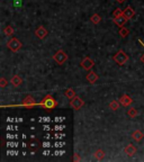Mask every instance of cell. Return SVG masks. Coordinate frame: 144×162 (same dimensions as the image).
Returning a JSON list of instances; mask_svg holds the SVG:
<instances>
[{"instance_id":"cell-1","label":"cell","mask_w":144,"mask_h":162,"mask_svg":"<svg viewBox=\"0 0 144 162\" xmlns=\"http://www.w3.org/2000/svg\"><path fill=\"white\" fill-rule=\"evenodd\" d=\"M58 105H59L58 100L54 99L52 95H47V96H45L41 103H35V106L42 107L43 109H46V111H52V109H54Z\"/></svg>"},{"instance_id":"cell-2","label":"cell","mask_w":144,"mask_h":162,"mask_svg":"<svg viewBox=\"0 0 144 162\" xmlns=\"http://www.w3.org/2000/svg\"><path fill=\"white\" fill-rule=\"evenodd\" d=\"M113 60H114L118 65H124V64L128 61V55H127L124 51L121 50V51H118L114 56H113Z\"/></svg>"},{"instance_id":"cell-3","label":"cell","mask_w":144,"mask_h":162,"mask_svg":"<svg viewBox=\"0 0 144 162\" xmlns=\"http://www.w3.org/2000/svg\"><path fill=\"white\" fill-rule=\"evenodd\" d=\"M53 60H54L59 65H62L63 63L67 62L68 54L64 51H62V50H59V51L56 52L55 54L53 55Z\"/></svg>"},{"instance_id":"cell-4","label":"cell","mask_w":144,"mask_h":162,"mask_svg":"<svg viewBox=\"0 0 144 162\" xmlns=\"http://www.w3.org/2000/svg\"><path fill=\"white\" fill-rule=\"evenodd\" d=\"M7 46L8 48L12 52H18L20 48H22V42L18 40V38H16V37H12L9 42L7 43Z\"/></svg>"},{"instance_id":"cell-5","label":"cell","mask_w":144,"mask_h":162,"mask_svg":"<svg viewBox=\"0 0 144 162\" xmlns=\"http://www.w3.org/2000/svg\"><path fill=\"white\" fill-rule=\"evenodd\" d=\"M85 106V101L80 98V97L76 96L73 99L70 100V107L74 111H79V109H81L82 107Z\"/></svg>"},{"instance_id":"cell-6","label":"cell","mask_w":144,"mask_h":162,"mask_svg":"<svg viewBox=\"0 0 144 162\" xmlns=\"http://www.w3.org/2000/svg\"><path fill=\"white\" fill-rule=\"evenodd\" d=\"M19 107H26V108H28V109H30V108H33V107H35V100H34V98L32 96H26L25 98H24V100H23V103L20 104V105H18Z\"/></svg>"},{"instance_id":"cell-7","label":"cell","mask_w":144,"mask_h":162,"mask_svg":"<svg viewBox=\"0 0 144 162\" xmlns=\"http://www.w3.org/2000/svg\"><path fill=\"white\" fill-rule=\"evenodd\" d=\"M134 100L131 98V96L129 95H127V93H124L121 98H119V103H121V105L124 107H128L131 106L132 104H133Z\"/></svg>"},{"instance_id":"cell-8","label":"cell","mask_w":144,"mask_h":162,"mask_svg":"<svg viewBox=\"0 0 144 162\" xmlns=\"http://www.w3.org/2000/svg\"><path fill=\"white\" fill-rule=\"evenodd\" d=\"M80 65H81L85 70H90V69L95 65V62H93V60H91L90 58L86 56L85 59L82 60V62L80 63Z\"/></svg>"},{"instance_id":"cell-9","label":"cell","mask_w":144,"mask_h":162,"mask_svg":"<svg viewBox=\"0 0 144 162\" xmlns=\"http://www.w3.org/2000/svg\"><path fill=\"white\" fill-rule=\"evenodd\" d=\"M35 35H36V37H38L40 40H44L45 37L48 35V32L44 26H40V27L35 30Z\"/></svg>"},{"instance_id":"cell-10","label":"cell","mask_w":144,"mask_h":162,"mask_svg":"<svg viewBox=\"0 0 144 162\" xmlns=\"http://www.w3.org/2000/svg\"><path fill=\"white\" fill-rule=\"evenodd\" d=\"M125 153L126 155L128 157V158H132V157H134V155L136 154V152H137V149L135 145H133V144H128L127 146L125 147Z\"/></svg>"},{"instance_id":"cell-11","label":"cell","mask_w":144,"mask_h":162,"mask_svg":"<svg viewBox=\"0 0 144 162\" xmlns=\"http://www.w3.org/2000/svg\"><path fill=\"white\" fill-rule=\"evenodd\" d=\"M134 15H135V10H134V9L131 7V6H127V7H126L124 10H123V16H124V17H126L127 19H131Z\"/></svg>"},{"instance_id":"cell-12","label":"cell","mask_w":144,"mask_h":162,"mask_svg":"<svg viewBox=\"0 0 144 162\" xmlns=\"http://www.w3.org/2000/svg\"><path fill=\"white\" fill-rule=\"evenodd\" d=\"M128 19L126 18V17H124V16H118V17H116V18L113 19V22H114L115 25H117L119 26V27H123V26L125 25L126 22H127Z\"/></svg>"},{"instance_id":"cell-13","label":"cell","mask_w":144,"mask_h":162,"mask_svg":"<svg viewBox=\"0 0 144 162\" xmlns=\"http://www.w3.org/2000/svg\"><path fill=\"white\" fill-rule=\"evenodd\" d=\"M86 80L88 81L89 83H95V82L98 80V76H97L96 72L90 71V72L87 73V76H86Z\"/></svg>"},{"instance_id":"cell-14","label":"cell","mask_w":144,"mask_h":162,"mask_svg":"<svg viewBox=\"0 0 144 162\" xmlns=\"http://www.w3.org/2000/svg\"><path fill=\"white\" fill-rule=\"evenodd\" d=\"M143 137H144V134L141 131H139V129H136V131H134L132 133V139L135 142H141V141L143 140Z\"/></svg>"},{"instance_id":"cell-15","label":"cell","mask_w":144,"mask_h":162,"mask_svg":"<svg viewBox=\"0 0 144 162\" xmlns=\"http://www.w3.org/2000/svg\"><path fill=\"white\" fill-rule=\"evenodd\" d=\"M10 82H11V85L14 86V87H19V86H22V83H23V79L19 77V76L15 74V76H12Z\"/></svg>"},{"instance_id":"cell-16","label":"cell","mask_w":144,"mask_h":162,"mask_svg":"<svg viewBox=\"0 0 144 162\" xmlns=\"http://www.w3.org/2000/svg\"><path fill=\"white\" fill-rule=\"evenodd\" d=\"M64 96L71 100V99H73V98L77 96V95H76V91H74L72 88H68V89H65V90H64Z\"/></svg>"},{"instance_id":"cell-17","label":"cell","mask_w":144,"mask_h":162,"mask_svg":"<svg viewBox=\"0 0 144 162\" xmlns=\"http://www.w3.org/2000/svg\"><path fill=\"white\" fill-rule=\"evenodd\" d=\"M95 159L96 160H98V161H101V160H104L105 159V152L103 151V150H97L96 152H95Z\"/></svg>"},{"instance_id":"cell-18","label":"cell","mask_w":144,"mask_h":162,"mask_svg":"<svg viewBox=\"0 0 144 162\" xmlns=\"http://www.w3.org/2000/svg\"><path fill=\"white\" fill-rule=\"evenodd\" d=\"M119 106H121L119 100L118 101H117V100H113V101H111V104H109V108L114 111H116L117 109H119Z\"/></svg>"},{"instance_id":"cell-19","label":"cell","mask_w":144,"mask_h":162,"mask_svg":"<svg viewBox=\"0 0 144 162\" xmlns=\"http://www.w3.org/2000/svg\"><path fill=\"white\" fill-rule=\"evenodd\" d=\"M90 20L93 23V24H99L100 22H101V16H99L98 14H93V16H91V18H90Z\"/></svg>"},{"instance_id":"cell-20","label":"cell","mask_w":144,"mask_h":162,"mask_svg":"<svg viewBox=\"0 0 144 162\" xmlns=\"http://www.w3.org/2000/svg\"><path fill=\"white\" fill-rule=\"evenodd\" d=\"M127 115H128L129 117H132V118H135L139 115V111H137V109H135V108H129L128 111H127Z\"/></svg>"},{"instance_id":"cell-21","label":"cell","mask_w":144,"mask_h":162,"mask_svg":"<svg viewBox=\"0 0 144 162\" xmlns=\"http://www.w3.org/2000/svg\"><path fill=\"white\" fill-rule=\"evenodd\" d=\"M129 33H131V32H129L128 28H125L124 26L121 27V30H119V35L122 37H126L127 35H129Z\"/></svg>"},{"instance_id":"cell-22","label":"cell","mask_w":144,"mask_h":162,"mask_svg":"<svg viewBox=\"0 0 144 162\" xmlns=\"http://www.w3.org/2000/svg\"><path fill=\"white\" fill-rule=\"evenodd\" d=\"M4 34L6 36H11V35L14 34V28H12L11 26H7L4 30Z\"/></svg>"},{"instance_id":"cell-23","label":"cell","mask_w":144,"mask_h":162,"mask_svg":"<svg viewBox=\"0 0 144 162\" xmlns=\"http://www.w3.org/2000/svg\"><path fill=\"white\" fill-rule=\"evenodd\" d=\"M122 15H123V10L122 9H119V8H117V9H115L114 12H113V18H116V17L122 16Z\"/></svg>"},{"instance_id":"cell-24","label":"cell","mask_w":144,"mask_h":162,"mask_svg":"<svg viewBox=\"0 0 144 162\" xmlns=\"http://www.w3.org/2000/svg\"><path fill=\"white\" fill-rule=\"evenodd\" d=\"M64 136H65L64 133H54V139H56V140H62Z\"/></svg>"},{"instance_id":"cell-25","label":"cell","mask_w":144,"mask_h":162,"mask_svg":"<svg viewBox=\"0 0 144 162\" xmlns=\"http://www.w3.org/2000/svg\"><path fill=\"white\" fill-rule=\"evenodd\" d=\"M7 85H8L7 79H5V78H1V79H0V87H1V88H5V87H6Z\"/></svg>"},{"instance_id":"cell-26","label":"cell","mask_w":144,"mask_h":162,"mask_svg":"<svg viewBox=\"0 0 144 162\" xmlns=\"http://www.w3.org/2000/svg\"><path fill=\"white\" fill-rule=\"evenodd\" d=\"M64 129H65V126L61 125V124H56V125L54 126V131H55V132H59V131H63Z\"/></svg>"},{"instance_id":"cell-27","label":"cell","mask_w":144,"mask_h":162,"mask_svg":"<svg viewBox=\"0 0 144 162\" xmlns=\"http://www.w3.org/2000/svg\"><path fill=\"white\" fill-rule=\"evenodd\" d=\"M22 5H23V0H14V6L16 8L22 7Z\"/></svg>"},{"instance_id":"cell-28","label":"cell","mask_w":144,"mask_h":162,"mask_svg":"<svg viewBox=\"0 0 144 162\" xmlns=\"http://www.w3.org/2000/svg\"><path fill=\"white\" fill-rule=\"evenodd\" d=\"M64 144H65V143H64L63 141H56L55 143H54V146H55V147H62Z\"/></svg>"},{"instance_id":"cell-29","label":"cell","mask_w":144,"mask_h":162,"mask_svg":"<svg viewBox=\"0 0 144 162\" xmlns=\"http://www.w3.org/2000/svg\"><path fill=\"white\" fill-rule=\"evenodd\" d=\"M65 153V151L64 150H56L55 152H54V155H56V157H60V155H63Z\"/></svg>"},{"instance_id":"cell-30","label":"cell","mask_w":144,"mask_h":162,"mask_svg":"<svg viewBox=\"0 0 144 162\" xmlns=\"http://www.w3.org/2000/svg\"><path fill=\"white\" fill-rule=\"evenodd\" d=\"M64 121H65V118H64V117H61V116H59V117H55V118H54V122H55V123H63Z\"/></svg>"},{"instance_id":"cell-31","label":"cell","mask_w":144,"mask_h":162,"mask_svg":"<svg viewBox=\"0 0 144 162\" xmlns=\"http://www.w3.org/2000/svg\"><path fill=\"white\" fill-rule=\"evenodd\" d=\"M52 145H51V143H50V142H48V141H46V142H44V143H43V147H44V149H48V147H51Z\"/></svg>"},{"instance_id":"cell-32","label":"cell","mask_w":144,"mask_h":162,"mask_svg":"<svg viewBox=\"0 0 144 162\" xmlns=\"http://www.w3.org/2000/svg\"><path fill=\"white\" fill-rule=\"evenodd\" d=\"M7 154L8 155H17V154H18V152H17V151H10V150H8Z\"/></svg>"},{"instance_id":"cell-33","label":"cell","mask_w":144,"mask_h":162,"mask_svg":"<svg viewBox=\"0 0 144 162\" xmlns=\"http://www.w3.org/2000/svg\"><path fill=\"white\" fill-rule=\"evenodd\" d=\"M74 161H81V158L79 157V154L78 153H74V159H73Z\"/></svg>"},{"instance_id":"cell-34","label":"cell","mask_w":144,"mask_h":162,"mask_svg":"<svg viewBox=\"0 0 144 162\" xmlns=\"http://www.w3.org/2000/svg\"><path fill=\"white\" fill-rule=\"evenodd\" d=\"M44 131H46V132H50V131H52V129L51 127H50V125H48V124H45L44 125Z\"/></svg>"},{"instance_id":"cell-35","label":"cell","mask_w":144,"mask_h":162,"mask_svg":"<svg viewBox=\"0 0 144 162\" xmlns=\"http://www.w3.org/2000/svg\"><path fill=\"white\" fill-rule=\"evenodd\" d=\"M139 42H140V43H141V44H142V45H143V48H144V44H143V42H142V40H139ZM141 62H142V63H144V54H143V55H142V56H141Z\"/></svg>"},{"instance_id":"cell-36","label":"cell","mask_w":144,"mask_h":162,"mask_svg":"<svg viewBox=\"0 0 144 162\" xmlns=\"http://www.w3.org/2000/svg\"><path fill=\"white\" fill-rule=\"evenodd\" d=\"M7 139H8V140H12V139H15V135H11V134H9V133H8V134H7Z\"/></svg>"},{"instance_id":"cell-37","label":"cell","mask_w":144,"mask_h":162,"mask_svg":"<svg viewBox=\"0 0 144 162\" xmlns=\"http://www.w3.org/2000/svg\"><path fill=\"white\" fill-rule=\"evenodd\" d=\"M30 146H32V147L37 146V141H36V142H35V141H33V142H30Z\"/></svg>"},{"instance_id":"cell-38","label":"cell","mask_w":144,"mask_h":162,"mask_svg":"<svg viewBox=\"0 0 144 162\" xmlns=\"http://www.w3.org/2000/svg\"><path fill=\"white\" fill-rule=\"evenodd\" d=\"M12 129H15V127H14V126L8 125V127H7V131H8V132H10V131H12Z\"/></svg>"},{"instance_id":"cell-39","label":"cell","mask_w":144,"mask_h":162,"mask_svg":"<svg viewBox=\"0 0 144 162\" xmlns=\"http://www.w3.org/2000/svg\"><path fill=\"white\" fill-rule=\"evenodd\" d=\"M43 155H50V151H48V150H45V151L43 152Z\"/></svg>"},{"instance_id":"cell-40","label":"cell","mask_w":144,"mask_h":162,"mask_svg":"<svg viewBox=\"0 0 144 162\" xmlns=\"http://www.w3.org/2000/svg\"><path fill=\"white\" fill-rule=\"evenodd\" d=\"M14 121H15L14 118H10V117L7 118V122H8V123H12V122H14Z\"/></svg>"},{"instance_id":"cell-41","label":"cell","mask_w":144,"mask_h":162,"mask_svg":"<svg viewBox=\"0 0 144 162\" xmlns=\"http://www.w3.org/2000/svg\"><path fill=\"white\" fill-rule=\"evenodd\" d=\"M45 139H46V140H50V139H51V135H50V134H46V135H45Z\"/></svg>"},{"instance_id":"cell-42","label":"cell","mask_w":144,"mask_h":162,"mask_svg":"<svg viewBox=\"0 0 144 162\" xmlns=\"http://www.w3.org/2000/svg\"><path fill=\"white\" fill-rule=\"evenodd\" d=\"M15 122H17V123H18V122H19V123H22L23 118H17V119H15Z\"/></svg>"},{"instance_id":"cell-43","label":"cell","mask_w":144,"mask_h":162,"mask_svg":"<svg viewBox=\"0 0 144 162\" xmlns=\"http://www.w3.org/2000/svg\"><path fill=\"white\" fill-rule=\"evenodd\" d=\"M124 1H125V0H117L118 4H124Z\"/></svg>"},{"instance_id":"cell-44","label":"cell","mask_w":144,"mask_h":162,"mask_svg":"<svg viewBox=\"0 0 144 162\" xmlns=\"http://www.w3.org/2000/svg\"><path fill=\"white\" fill-rule=\"evenodd\" d=\"M26 146H27V144H26V143H23V147H24V149H25Z\"/></svg>"}]
</instances>
